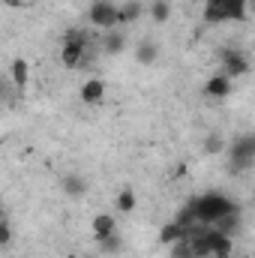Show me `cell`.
Returning <instances> with one entry per match:
<instances>
[{"instance_id":"cell-11","label":"cell","mask_w":255,"mask_h":258,"mask_svg":"<svg viewBox=\"0 0 255 258\" xmlns=\"http://www.w3.org/2000/svg\"><path fill=\"white\" fill-rule=\"evenodd\" d=\"M93 237L96 240H102V237H108V234H114L117 231V222H114V216L111 213H99V216H93Z\"/></svg>"},{"instance_id":"cell-1","label":"cell","mask_w":255,"mask_h":258,"mask_svg":"<svg viewBox=\"0 0 255 258\" xmlns=\"http://www.w3.org/2000/svg\"><path fill=\"white\" fill-rule=\"evenodd\" d=\"M189 207H192V213H195V222H198V225H213L219 216L237 210V204H234L231 198H225L222 192L198 195V198H192L189 201Z\"/></svg>"},{"instance_id":"cell-25","label":"cell","mask_w":255,"mask_h":258,"mask_svg":"<svg viewBox=\"0 0 255 258\" xmlns=\"http://www.w3.org/2000/svg\"><path fill=\"white\" fill-rule=\"evenodd\" d=\"M9 240H12V228H9L6 219H0V246H6Z\"/></svg>"},{"instance_id":"cell-12","label":"cell","mask_w":255,"mask_h":258,"mask_svg":"<svg viewBox=\"0 0 255 258\" xmlns=\"http://www.w3.org/2000/svg\"><path fill=\"white\" fill-rule=\"evenodd\" d=\"M237 225H240V207H237V210H231V213H225V216H219V219L213 222V231H219V234L231 237V234L237 231Z\"/></svg>"},{"instance_id":"cell-7","label":"cell","mask_w":255,"mask_h":258,"mask_svg":"<svg viewBox=\"0 0 255 258\" xmlns=\"http://www.w3.org/2000/svg\"><path fill=\"white\" fill-rule=\"evenodd\" d=\"M81 102L84 105H99L102 102V96H105V81L102 78H87L84 84H81Z\"/></svg>"},{"instance_id":"cell-21","label":"cell","mask_w":255,"mask_h":258,"mask_svg":"<svg viewBox=\"0 0 255 258\" xmlns=\"http://www.w3.org/2000/svg\"><path fill=\"white\" fill-rule=\"evenodd\" d=\"M117 210H120V213H132V210H135V189H123V192L117 195Z\"/></svg>"},{"instance_id":"cell-6","label":"cell","mask_w":255,"mask_h":258,"mask_svg":"<svg viewBox=\"0 0 255 258\" xmlns=\"http://www.w3.org/2000/svg\"><path fill=\"white\" fill-rule=\"evenodd\" d=\"M222 66H225V75H228L231 81L249 72V63H246V57H243L240 51H222Z\"/></svg>"},{"instance_id":"cell-15","label":"cell","mask_w":255,"mask_h":258,"mask_svg":"<svg viewBox=\"0 0 255 258\" xmlns=\"http://www.w3.org/2000/svg\"><path fill=\"white\" fill-rule=\"evenodd\" d=\"M102 48H105V54L117 57V54H120V51L126 48V39H123V33H117V30L105 33V42H102Z\"/></svg>"},{"instance_id":"cell-8","label":"cell","mask_w":255,"mask_h":258,"mask_svg":"<svg viewBox=\"0 0 255 258\" xmlns=\"http://www.w3.org/2000/svg\"><path fill=\"white\" fill-rule=\"evenodd\" d=\"M204 237H207V246H210L213 258H231V237H225V234H219L213 228H207Z\"/></svg>"},{"instance_id":"cell-19","label":"cell","mask_w":255,"mask_h":258,"mask_svg":"<svg viewBox=\"0 0 255 258\" xmlns=\"http://www.w3.org/2000/svg\"><path fill=\"white\" fill-rule=\"evenodd\" d=\"M222 150H225V138H222V135L213 132V135L204 138V153H207V156H219Z\"/></svg>"},{"instance_id":"cell-16","label":"cell","mask_w":255,"mask_h":258,"mask_svg":"<svg viewBox=\"0 0 255 258\" xmlns=\"http://www.w3.org/2000/svg\"><path fill=\"white\" fill-rule=\"evenodd\" d=\"M186 234H189V231H183L177 222H168V225L159 231V243H162V246H171V243H177V240L186 237Z\"/></svg>"},{"instance_id":"cell-13","label":"cell","mask_w":255,"mask_h":258,"mask_svg":"<svg viewBox=\"0 0 255 258\" xmlns=\"http://www.w3.org/2000/svg\"><path fill=\"white\" fill-rule=\"evenodd\" d=\"M60 186H63V195H69V198H81L87 192V180L81 174H66L60 180Z\"/></svg>"},{"instance_id":"cell-5","label":"cell","mask_w":255,"mask_h":258,"mask_svg":"<svg viewBox=\"0 0 255 258\" xmlns=\"http://www.w3.org/2000/svg\"><path fill=\"white\" fill-rule=\"evenodd\" d=\"M87 18H90V24L99 27V30H114V27L120 24V12H117V6H114L111 0H96V3L87 9Z\"/></svg>"},{"instance_id":"cell-10","label":"cell","mask_w":255,"mask_h":258,"mask_svg":"<svg viewBox=\"0 0 255 258\" xmlns=\"http://www.w3.org/2000/svg\"><path fill=\"white\" fill-rule=\"evenodd\" d=\"M9 81H12L15 90H24V87H27V81H30V66H27L24 57H15V60L9 63Z\"/></svg>"},{"instance_id":"cell-20","label":"cell","mask_w":255,"mask_h":258,"mask_svg":"<svg viewBox=\"0 0 255 258\" xmlns=\"http://www.w3.org/2000/svg\"><path fill=\"white\" fill-rule=\"evenodd\" d=\"M171 258H195V255H192L189 234H186V237H180L177 243H171Z\"/></svg>"},{"instance_id":"cell-17","label":"cell","mask_w":255,"mask_h":258,"mask_svg":"<svg viewBox=\"0 0 255 258\" xmlns=\"http://www.w3.org/2000/svg\"><path fill=\"white\" fill-rule=\"evenodd\" d=\"M150 18H153L156 24H165V21L171 18V3H168V0H153V6H150Z\"/></svg>"},{"instance_id":"cell-27","label":"cell","mask_w":255,"mask_h":258,"mask_svg":"<svg viewBox=\"0 0 255 258\" xmlns=\"http://www.w3.org/2000/svg\"><path fill=\"white\" fill-rule=\"evenodd\" d=\"M0 210H3V198H0Z\"/></svg>"},{"instance_id":"cell-22","label":"cell","mask_w":255,"mask_h":258,"mask_svg":"<svg viewBox=\"0 0 255 258\" xmlns=\"http://www.w3.org/2000/svg\"><path fill=\"white\" fill-rule=\"evenodd\" d=\"M174 222H177V225H180L183 231H192V228L198 225V222H195V213H192V207H189V204H186V207H183V210L177 213V219H174Z\"/></svg>"},{"instance_id":"cell-24","label":"cell","mask_w":255,"mask_h":258,"mask_svg":"<svg viewBox=\"0 0 255 258\" xmlns=\"http://www.w3.org/2000/svg\"><path fill=\"white\" fill-rule=\"evenodd\" d=\"M12 93H15V87H12V81L0 75V102H12Z\"/></svg>"},{"instance_id":"cell-2","label":"cell","mask_w":255,"mask_h":258,"mask_svg":"<svg viewBox=\"0 0 255 258\" xmlns=\"http://www.w3.org/2000/svg\"><path fill=\"white\" fill-rule=\"evenodd\" d=\"M246 3H249V0H207V6H204V21H207V24L243 21V18H246Z\"/></svg>"},{"instance_id":"cell-4","label":"cell","mask_w":255,"mask_h":258,"mask_svg":"<svg viewBox=\"0 0 255 258\" xmlns=\"http://www.w3.org/2000/svg\"><path fill=\"white\" fill-rule=\"evenodd\" d=\"M255 165V135H243L231 144V165L228 171H249Z\"/></svg>"},{"instance_id":"cell-14","label":"cell","mask_w":255,"mask_h":258,"mask_svg":"<svg viewBox=\"0 0 255 258\" xmlns=\"http://www.w3.org/2000/svg\"><path fill=\"white\" fill-rule=\"evenodd\" d=\"M156 57H159V45H156V42H141V45L135 48V60L141 66L156 63Z\"/></svg>"},{"instance_id":"cell-26","label":"cell","mask_w":255,"mask_h":258,"mask_svg":"<svg viewBox=\"0 0 255 258\" xmlns=\"http://www.w3.org/2000/svg\"><path fill=\"white\" fill-rule=\"evenodd\" d=\"M6 6H24V0H3Z\"/></svg>"},{"instance_id":"cell-18","label":"cell","mask_w":255,"mask_h":258,"mask_svg":"<svg viewBox=\"0 0 255 258\" xmlns=\"http://www.w3.org/2000/svg\"><path fill=\"white\" fill-rule=\"evenodd\" d=\"M117 12H120V24H132V21H138V15H141V3L129 0L123 6H117Z\"/></svg>"},{"instance_id":"cell-23","label":"cell","mask_w":255,"mask_h":258,"mask_svg":"<svg viewBox=\"0 0 255 258\" xmlns=\"http://www.w3.org/2000/svg\"><path fill=\"white\" fill-rule=\"evenodd\" d=\"M99 246H102V252H117V249H120V237H117V231L108 234V237H102Z\"/></svg>"},{"instance_id":"cell-3","label":"cell","mask_w":255,"mask_h":258,"mask_svg":"<svg viewBox=\"0 0 255 258\" xmlns=\"http://www.w3.org/2000/svg\"><path fill=\"white\" fill-rule=\"evenodd\" d=\"M87 60V33L81 30H66L63 33V48H60V63L66 69H78Z\"/></svg>"},{"instance_id":"cell-9","label":"cell","mask_w":255,"mask_h":258,"mask_svg":"<svg viewBox=\"0 0 255 258\" xmlns=\"http://www.w3.org/2000/svg\"><path fill=\"white\" fill-rule=\"evenodd\" d=\"M231 84H234V81H231L225 72H219V75L207 78L204 93H207V96H213V99H225V96H231Z\"/></svg>"}]
</instances>
